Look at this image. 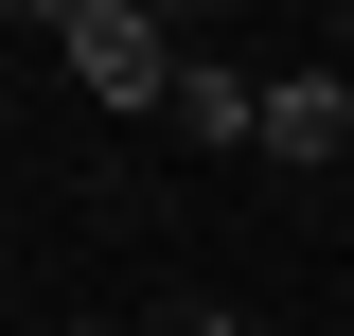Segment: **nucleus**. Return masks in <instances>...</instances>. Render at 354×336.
<instances>
[{
	"instance_id": "nucleus-6",
	"label": "nucleus",
	"mask_w": 354,
	"mask_h": 336,
	"mask_svg": "<svg viewBox=\"0 0 354 336\" xmlns=\"http://www.w3.org/2000/svg\"><path fill=\"white\" fill-rule=\"evenodd\" d=\"M0 36H18V18H0Z\"/></svg>"
},
{
	"instance_id": "nucleus-4",
	"label": "nucleus",
	"mask_w": 354,
	"mask_h": 336,
	"mask_svg": "<svg viewBox=\"0 0 354 336\" xmlns=\"http://www.w3.org/2000/svg\"><path fill=\"white\" fill-rule=\"evenodd\" d=\"M230 336H266V319H230Z\"/></svg>"
},
{
	"instance_id": "nucleus-2",
	"label": "nucleus",
	"mask_w": 354,
	"mask_h": 336,
	"mask_svg": "<svg viewBox=\"0 0 354 336\" xmlns=\"http://www.w3.org/2000/svg\"><path fill=\"white\" fill-rule=\"evenodd\" d=\"M266 142H283V160H337V177H354V71H283V88H266Z\"/></svg>"
},
{
	"instance_id": "nucleus-3",
	"label": "nucleus",
	"mask_w": 354,
	"mask_h": 336,
	"mask_svg": "<svg viewBox=\"0 0 354 336\" xmlns=\"http://www.w3.org/2000/svg\"><path fill=\"white\" fill-rule=\"evenodd\" d=\"M177 124L195 142H266V88L230 71V53H177Z\"/></svg>"
},
{
	"instance_id": "nucleus-1",
	"label": "nucleus",
	"mask_w": 354,
	"mask_h": 336,
	"mask_svg": "<svg viewBox=\"0 0 354 336\" xmlns=\"http://www.w3.org/2000/svg\"><path fill=\"white\" fill-rule=\"evenodd\" d=\"M53 53H71L88 106H177V36L142 18V0H71V18H53Z\"/></svg>"
},
{
	"instance_id": "nucleus-5",
	"label": "nucleus",
	"mask_w": 354,
	"mask_h": 336,
	"mask_svg": "<svg viewBox=\"0 0 354 336\" xmlns=\"http://www.w3.org/2000/svg\"><path fill=\"white\" fill-rule=\"evenodd\" d=\"M337 53H354V18H337Z\"/></svg>"
}]
</instances>
